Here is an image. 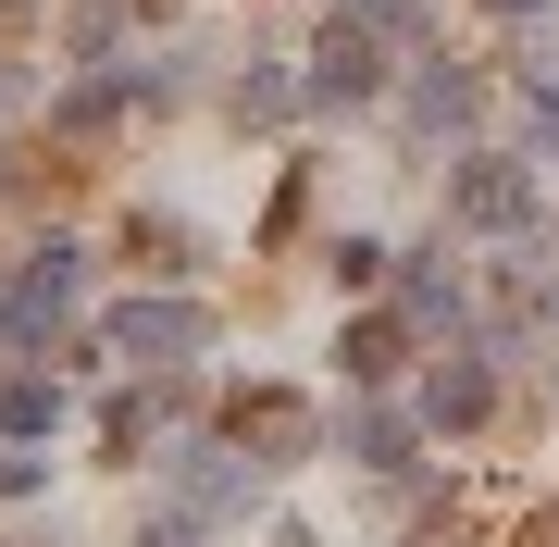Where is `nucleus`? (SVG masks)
<instances>
[{
	"instance_id": "f257e3e1",
	"label": "nucleus",
	"mask_w": 559,
	"mask_h": 547,
	"mask_svg": "<svg viewBox=\"0 0 559 547\" xmlns=\"http://www.w3.org/2000/svg\"><path fill=\"white\" fill-rule=\"evenodd\" d=\"M212 348V311L200 299H138V311H112V361H138V373H175V361H200Z\"/></svg>"
},
{
	"instance_id": "f03ea898",
	"label": "nucleus",
	"mask_w": 559,
	"mask_h": 547,
	"mask_svg": "<svg viewBox=\"0 0 559 547\" xmlns=\"http://www.w3.org/2000/svg\"><path fill=\"white\" fill-rule=\"evenodd\" d=\"M75 299H87V262H75V249H38V262L13 274V299H0V324L38 348V336H62V324H75Z\"/></svg>"
},
{
	"instance_id": "7ed1b4c3",
	"label": "nucleus",
	"mask_w": 559,
	"mask_h": 547,
	"mask_svg": "<svg viewBox=\"0 0 559 547\" xmlns=\"http://www.w3.org/2000/svg\"><path fill=\"white\" fill-rule=\"evenodd\" d=\"M373 87H385V25L373 13H336L323 50H311V100H373Z\"/></svg>"
},
{
	"instance_id": "20e7f679",
	"label": "nucleus",
	"mask_w": 559,
	"mask_h": 547,
	"mask_svg": "<svg viewBox=\"0 0 559 547\" xmlns=\"http://www.w3.org/2000/svg\"><path fill=\"white\" fill-rule=\"evenodd\" d=\"M448 212L473 224V237H522V224H535V175H522V163H460Z\"/></svg>"
},
{
	"instance_id": "39448f33",
	"label": "nucleus",
	"mask_w": 559,
	"mask_h": 547,
	"mask_svg": "<svg viewBox=\"0 0 559 547\" xmlns=\"http://www.w3.org/2000/svg\"><path fill=\"white\" fill-rule=\"evenodd\" d=\"M261 498V461H249V448H175V510H249Z\"/></svg>"
},
{
	"instance_id": "423d86ee",
	"label": "nucleus",
	"mask_w": 559,
	"mask_h": 547,
	"mask_svg": "<svg viewBox=\"0 0 559 547\" xmlns=\"http://www.w3.org/2000/svg\"><path fill=\"white\" fill-rule=\"evenodd\" d=\"M473 100H485V87L460 75V62H436V75L411 87V124H423V138H460V124H473Z\"/></svg>"
},
{
	"instance_id": "0eeeda50",
	"label": "nucleus",
	"mask_w": 559,
	"mask_h": 547,
	"mask_svg": "<svg viewBox=\"0 0 559 547\" xmlns=\"http://www.w3.org/2000/svg\"><path fill=\"white\" fill-rule=\"evenodd\" d=\"M50 424H62V385L50 373H0V436L25 448V436H50Z\"/></svg>"
},
{
	"instance_id": "6e6552de",
	"label": "nucleus",
	"mask_w": 559,
	"mask_h": 547,
	"mask_svg": "<svg viewBox=\"0 0 559 547\" xmlns=\"http://www.w3.org/2000/svg\"><path fill=\"white\" fill-rule=\"evenodd\" d=\"M423 411H436V424H485V361H473V348H460V361H436Z\"/></svg>"
},
{
	"instance_id": "1a4fd4ad",
	"label": "nucleus",
	"mask_w": 559,
	"mask_h": 547,
	"mask_svg": "<svg viewBox=\"0 0 559 547\" xmlns=\"http://www.w3.org/2000/svg\"><path fill=\"white\" fill-rule=\"evenodd\" d=\"M299 436H311L299 399H249V411H237V448H299Z\"/></svg>"
},
{
	"instance_id": "9d476101",
	"label": "nucleus",
	"mask_w": 559,
	"mask_h": 547,
	"mask_svg": "<svg viewBox=\"0 0 559 547\" xmlns=\"http://www.w3.org/2000/svg\"><path fill=\"white\" fill-rule=\"evenodd\" d=\"M399 448H411V411H360V424H348V461H399Z\"/></svg>"
},
{
	"instance_id": "9b49d317",
	"label": "nucleus",
	"mask_w": 559,
	"mask_h": 547,
	"mask_svg": "<svg viewBox=\"0 0 559 547\" xmlns=\"http://www.w3.org/2000/svg\"><path fill=\"white\" fill-rule=\"evenodd\" d=\"M385 373H399V336L360 324V336H348V385H385Z\"/></svg>"
},
{
	"instance_id": "f8f14e48",
	"label": "nucleus",
	"mask_w": 559,
	"mask_h": 547,
	"mask_svg": "<svg viewBox=\"0 0 559 547\" xmlns=\"http://www.w3.org/2000/svg\"><path fill=\"white\" fill-rule=\"evenodd\" d=\"M411 324H460V286L448 274H411Z\"/></svg>"
},
{
	"instance_id": "ddd939ff",
	"label": "nucleus",
	"mask_w": 559,
	"mask_h": 547,
	"mask_svg": "<svg viewBox=\"0 0 559 547\" xmlns=\"http://www.w3.org/2000/svg\"><path fill=\"white\" fill-rule=\"evenodd\" d=\"M360 13H373V25H411V13H423V0H360Z\"/></svg>"
},
{
	"instance_id": "4468645a",
	"label": "nucleus",
	"mask_w": 559,
	"mask_h": 547,
	"mask_svg": "<svg viewBox=\"0 0 559 547\" xmlns=\"http://www.w3.org/2000/svg\"><path fill=\"white\" fill-rule=\"evenodd\" d=\"M485 13H535V0H485Z\"/></svg>"
},
{
	"instance_id": "2eb2a0df",
	"label": "nucleus",
	"mask_w": 559,
	"mask_h": 547,
	"mask_svg": "<svg viewBox=\"0 0 559 547\" xmlns=\"http://www.w3.org/2000/svg\"><path fill=\"white\" fill-rule=\"evenodd\" d=\"M0 112H13V75H0Z\"/></svg>"
},
{
	"instance_id": "dca6fc26",
	"label": "nucleus",
	"mask_w": 559,
	"mask_h": 547,
	"mask_svg": "<svg viewBox=\"0 0 559 547\" xmlns=\"http://www.w3.org/2000/svg\"><path fill=\"white\" fill-rule=\"evenodd\" d=\"M162 547H187V535H175V523H162Z\"/></svg>"
}]
</instances>
